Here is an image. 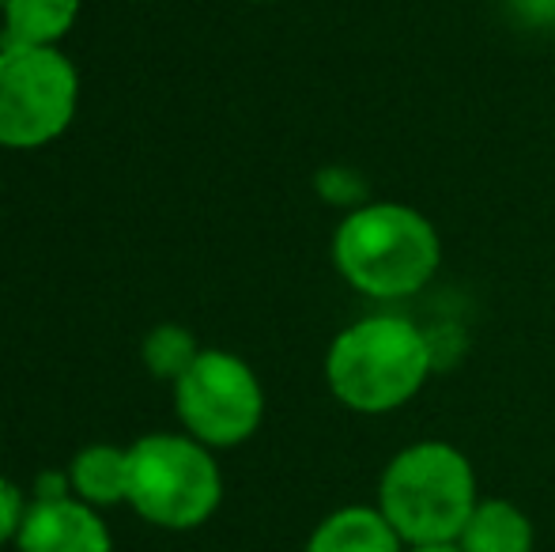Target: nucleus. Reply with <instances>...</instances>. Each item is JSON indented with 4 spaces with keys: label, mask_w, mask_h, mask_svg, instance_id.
<instances>
[{
    "label": "nucleus",
    "mask_w": 555,
    "mask_h": 552,
    "mask_svg": "<svg viewBox=\"0 0 555 552\" xmlns=\"http://www.w3.org/2000/svg\"><path fill=\"white\" fill-rule=\"evenodd\" d=\"M476 503V473L468 458L439 439L404 447L378 480V511L404 545L457 541Z\"/></svg>",
    "instance_id": "obj_3"
},
{
    "label": "nucleus",
    "mask_w": 555,
    "mask_h": 552,
    "mask_svg": "<svg viewBox=\"0 0 555 552\" xmlns=\"http://www.w3.org/2000/svg\"><path fill=\"white\" fill-rule=\"evenodd\" d=\"M431 345L401 314H371L336 333L325 356V378L340 406L356 413H393L424 390Z\"/></svg>",
    "instance_id": "obj_2"
},
{
    "label": "nucleus",
    "mask_w": 555,
    "mask_h": 552,
    "mask_svg": "<svg viewBox=\"0 0 555 552\" xmlns=\"http://www.w3.org/2000/svg\"><path fill=\"white\" fill-rule=\"evenodd\" d=\"M76 15L80 0H8L0 46H57Z\"/></svg>",
    "instance_id": "obj_11"
},
{
    "label": "nucleus",
    "mask_w": 555,
    "mask_h": 552,
    "mask_svg": "<svg viewBox=\"0 0 555 552\" xmlns=\"http://www.w3.org/2000/svg\"><path fill=\"white\" fill-rule=\"evenodd\" d=\"M76 68L57 46H0V147H42L73 126Z\"/></svg>",
    "instance_id": "obj_5"
},
{
    "label": "nucleus",
    "mask_w": 555,
    "mask_h": 552,
    "mask_svg": "<svg viewBox=\"0 0 555 552\" xmlns=\"http://www.w3.org/2000/svg\"><path fill=\"white\" fill-rule=\"evenodd\" d=\"M257 4H269V0H257Z\"/></svg>",
    "instance_id": "obj_16"
},
{
    "label": "nucleus",
    "mask_w": 555,
    "mask_h": 552,
    "mask_svg": "<svg viewBox=\"0 0 555 552\" xmlns=\"http://www.w3.org/2000/svg\"><path fill=\"white\" fill-rule=\"evenodd\" d=\"M175 409L185 432L205 447H238L264 416V390L246 360L201 348L193 368L175 383Z\"/></svg>",
    "instance_id": "obj_6"
},
{
    "label": "nucleus",
    "mask_w": 555,
    "mask_h": 552,
    "mask_svg": "<svg viewBox=\"0 0 555 552\" xmlns=\"http://www.w3.org/2000/svg\"><path fill=\"white\" fill-rule=\"evenodd\" d=\"M401 534L378 508H340L322 518L307 552H401Z\"/></svg>",
    "instance_id": "obj_8"
},
{
    "label": "nucleus",
    "mask_w": 555,
    "mask_h": 552,
    "mask_svg": "<svg viewBox=\"0 0 555 552\" xmlns=\"http://www.w3.org/2000/svg\"><path fill=\"white\" fill-rule=\"evenodd\" d=\"M23 515H27V508H23L20 488H15L8 477H0V545L20 538Z\"/></svg>",
    "instance_id": "obj_13"
},
{
    "label": "nucleus",
    "mask_w": 555,
    "mask_h": 552,
    "mask_svg": "<svg viewBox=\"0 0 555 552\" xmlns=\"http://www.w3.org/2000/svg\"><path fill=\"white\" fill-rule=\"evenodd\" d=\"M457 545L461 552H533V523L511 500H480Z\"/></svg>",
    "instance_id": "obj_10"
},
{
    "label": "nucleus",
    "mask_w": 555,
    "mask_h": 552,
    "mask_svg": "<svg viewBox=\"0 0 555 552\" xmlns=\"http://www.w3.org/2000/svg\"><path fill=\"white\" fill-rule=\"evenodd\" d=\"M20 552H114L111 530L95 508L73 496H42L23 515Z\"/></svg>",
    "instance_id": "obj_7"
},
{
    "label": "nucleus",
    "mask_w": 555,
    "mask_h": 552,
    "mask_svg": "<svg viewBox=\"0 0 555 552\" xmlns=\"http://www.w3.org/2000/svg\"><path fill=\"white\" fill-rule=\"evenodd\" d=\"M220 500V465L193 435H144L129 447V503L152 526H205Z\"/></svg>",
    "instance_id": "obj_4"
},
{
    "label": "nucleus",
    "mask_w": 555,
    "mask_h": 552,
    "mask_svg": "<svg viewBox=\"0 0 555 552\" xmlns=\"http://www.w3.org/2000/svg\"><path fill=\"white\" fill-rule=\"evenodd\" d=\"M4 4H8V0H0V12H4Z\"/></svg>",
    "instance_id": "obj_15"
},
{
    "label": "nucleus",
    "mask_w": 555,
    "mask_h": 552,
    "mask_svg": "<svg viewBox=\"0 0 555 552\" xmlns=\"http://www.w3.org/2000/svg\"><path fill=\"white\" fill-rule=\"evenodd\" d=\"M201 356L197 341L185 325H155L144 337V363L152 368L155 378H167V383H178L185 371L193 368V360Z\"/></svg>",
    "instance_id": "obj_12"
},
{
    "label": "nucleus",
    "mask_w": 555,
    "mask_h": 552,
    "mask_svg": "<svg viewBox=\"0 0 555 552\" xmlns=\"http://www.w3.org/2000/svg\"><path fill=\"white\" fill-rule=\"evenodd\" d=\"M409 552H461L457 541H439V545H409Z\"/></svg>",
    "instance_id": "obj_14"
},
{
    "label": "nucleus",
    "mask_w": 555,
    "mask_h": 552,
    "mask_svg": "<svg viewBox=\"0 0 555 552\" xmlns=\"http://www.w3.org/2000/svg\"><path fill=\"white\" fill-rule=\"evenodd\" d=\"M68 488L76 500L91 503V508H106V503H129V450L121 447H83L68 465Z\"/></svg>",
    "instance_id": "obj_9"
},
{
    "label": "nucleus",
    "mask_w": 555,
    "mask_h": 552,
    "mask_svg": "<svg viewBox=\"0 0 555 552\" xmlns=\"http://www.w3.org/2000/svg\"><path fill=\"white\" fill-rule=\"evenodd\" d=\"M336 273L371 299H404L431 284L442 261L439 231L424 213L397 201L363 205L333 235Z\"/></svg>",
    "instance_id": "obj_1"
}]
</instances>
